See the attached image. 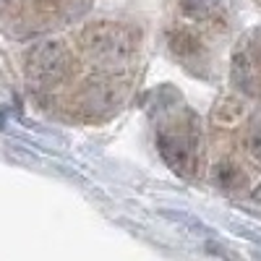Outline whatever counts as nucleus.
Here are the masks:
<instances>
[{
    "label": "nucleus",
    "mask_w": 261,
    "mask_h": 261,
    "mask_svg": "<svg viewBox=\"0 0 261 261\" xmlns=\"http://www.w3.org/2000/svg\"><path fill=\"white\" fill-rule=\"evenodd\" d=\"M118 105H120V92L110 81L97 79V81H89L81 89V107L92 115H107V113H113Z\"/></svg>",
    "instance_id": "20e7f679"
},
{
    "label": "nucleus",
    "mask_w": 261,
    "mask_h": 261,
    "mask_svg": "<svg viewBox=\"0 0 261 261\" xmlns=\"http://www.w3.org/2000/svg\"><path fill=\"white\" fill-rule=\"evenodd\" d=\"M246 151H248V157L256 165H261V115H256L248 123V130H246Z\"/></svg>",
    "instance_id": "0eeeda50"
},
{
    "label": "nucleus",
    "mask_w": 261,
    "mask_h": 261,
    "mask_svg": "<svg viewBox=\"0 0 261 261\" xmlns=\"http://www.w3.org/2000/svg\"><path fill=\"white\" fill-rule=\"evenodd\" d=\"M167 47H170L172 55L180 58V60H186V63L201 58V53H204L201 39L196 37L193 32H188V29H172V32L167 34Z\"/></svg>",
    "instance_id": "39448f33"
},
{
    "label": "nucleus",
    "mask_w": 261,
    "mask_h": 261,
    "mask_svg": "<svg viewBox=\"0 0 261 261\" xmlns=\"http://www.w3.org/2000/svg\"><path fill=\"white\" fill-rule=\"evenodd\" d=\"M214 180L220 188L225 191H235V188H241L243 186V175H241V170H238L232 162H222V165H217L214 170Z\"/></svg>",
    "instance_id": "423d86ee"
},
{
    "label": "nucleus",
    "mask_w": 261,
    "mask_h": 261,
    "mask_svg": "<svg viewBox=\"0 0 261 261\" xmlns=\"http://www.w3.org/2000/svg\"><path fill=\"white\" fill-rule=\"evenodd\" d=\"M81 42L99 65L105 68H123L134 60L139 50V32H134L125 24H113V21H99V24L86 27L81 34Z\"/></svg>",
    "instance_id": "f257e3e1"
},
{
    "label": "nucleus",
    "mask_w": 261,
    "mask_h": 261,
    "mask_svg": "<svg viewBox=\"0 0 261 261\" xmlns=\"http://www.w3.org/2000/svg\"><path fill=\"white\" fill-rule=\"evenodd\" d=\"M199 125L193 115H186V125L162 128L157 136V146L162 160L178 172V175H193L196 162H199Z\"/></svg>",
    "instance_id": "f03ea898"
},
{
    "label": "nucleus",
    "mask_w": 261,
    "mask_h": 261,
    "mask_svg": "<svg viewBox=\"0 0 261 261\" xmlns=\"http://www.w3.org/2000/svg\"><path fill=\"white\" fill-rule=\"evenodd\" d=\"M24 65H27L29 81H34L39 86H55V84H60L65 76L71 73L73 58H71L68 47H65L63 42L47 39V42L34 45L27 53Z\"/></svg>",
    "instance_id": "7ed1b4c3"
},
{
    "label": "nucleus",
    "mask_w": 261,
    "mask_h": 261,
    "mask_svg": "<svg viewBox=\"0 0 261 261\" xmlns=\"http://www.w3.org/2000/svg\"><path fill=\"white\" fill-rule=\"evenodd\" d=\"M243 115V105H238L235 99H222L214 110V120L220 125H235Z\"/></svg>",
    "instance_id": "6e6552de"
},
{
    "label": "nucleus",
    "mask_w": 261,
    "mask_h": 261,
    "mask_svg": "<svg viewBox=\"0 0 261 261\" xmlns=\"http://www.w3.org/2000/svg\"><path fill=\"white\" fill-rule=\"evenodd\" d=\"M256 60L261 63V37H258V42H256Z\"/></svg>",
    "instance_id": "1a4fd4ad"
},
{
    "label": "nucleus",
    "mask_w": 261,
    "mask_h": 261,
    "mask_svg": "<svg viewBox=\"0 0 261 261\" xmlns=\"http://www.w3.org/2000/svg\"><path fill=\"white\" fill-rule=\"evenodd\" d=\"M256 199H258V201H261V188H258V191H256Z\"/></svg>",
    "instance_id": "9d476101"
}]
</instances>
